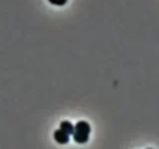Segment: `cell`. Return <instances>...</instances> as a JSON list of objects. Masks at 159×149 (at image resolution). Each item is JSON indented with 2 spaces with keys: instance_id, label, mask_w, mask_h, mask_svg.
Returning a JSON list of instances; mask_svg holds the SVG:
<instances>
[{
  "instance_id": "obj_1",
  "label": "cell",
  "mask_w": 159,
  "mask_h": 149,
  "mask_svg": "<svg viewBox=\"0 0 159 149\" xmlns=\"http://www.w3.org/2000/svg\"><path fill=\"white\" fill-rule=\"evenodd\" d=\"M89 133H91V125L87 121H78L75 125V131L72 134L74 140L79 144H84L89 141Z\"/></svg>"
},
{
  "instance_id": "obj_2",
  "label": "cell",
  "mask_w": 159,
  "mask_h": 149,
  "mask_svg": "<svg viewBox=\"0 0 159 149\" xmlns=\"http://www.w3.org/2000/svg\"><path fill=\"white\" fill-rule=\"evenodd\" d=\"M54 139L57 143L64 145V144L69 143L70 135H68L66 132H64L61 129H57V130H55L54 132Z\"/></svg>"
},
{
  "instance_id": "obj_3",
  "label": "cell",
  "mask_w": 159,
  "mask_h": 149,
  "mask_svg": "<svg viewBox=\"0 0 159 149\" xmlns=\"http://www.w3.org/2000/svg\"><path fill=\"white\" fill-rule=\"evenodd\" d=\"M60 129L63 130L64 132H66L68 135H72L75 131V125H73L72 122H70L68 120H64L60 123Z\"/></svg>"
},
{
  "instance_id": "obj_4",
  "label": "cell",
  "mask_w": 159,
  "mask_h": 149,
  "mask_svg": "<svg viewBox=\"0 0 159 149\" xmlns=\"http://www.w3.org/2000/svg\"><path fill=\"white\" fill-rule=\"evenodd\" d=\"M48 1L53 5H56V6H63L68 2V0H48Z\"/></svg>"
},
{
  "instance_id": "obj_5",
  "label": "cell",
  "mask_w": 159,
  "mask_h": 149,
  "mask_svg": "<svg viewBox=\"0 0 159 149\" xmlns=\"http://www.w3.org/2000/svg\"><path fill=\"white\" fill-rule=\"evenodd\" d=\"M147 149H153V148H147Z\"/></svg>"
}]
</instances>
